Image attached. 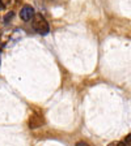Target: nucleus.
I'll list each match as a JSON object with an SVG mask.
<instances>
[{
  "label": "nucleus",
  "mask_w": 131,
  "mask_h": 146,
  "mask_svg": "<svg viewBox=\"0 0 131 146\" xmlns=\"http://www.w3.org/2000/svg\"><path fill=\"white\" fill-rule=\"evenodd\" d=\"M3 3H4V5H5V8L7 7H15V5H17L18 3H20V0H3Z\"/></svg>",
  "instance_id": "nucleus-4"
},
{
  "label": "nucleus",
  "mask_w": 131,
  "mask_h": 146,
  "mask_svg": "<svg viewBox=\"0 0 131 146\" xmlns=\"http://www.w3.org/2000/svg\"><path fill=\"white\" fill-rule=\"evenodd\" d=\"M45 124V119L43 115L41 112H33L29 117V128L32 129H36V128H40Z\"/></svg>",
  "instance_id": "nucleus-2"
},
{
  "label": "nucleus",
  "mask_w": 131,
  "mask_h": 146,
  "mask_svg": "<svg viewBox=\"0 0 131 146\" xmlns=\"http://www.w3.org/2000/svg\"><path fill=\"white\" fill-rule=\"evenodd\" d=\"M125 143H127V145H131V134H128V136L125 138Z\"/></svg>",
  "instance_id": "nucleus-6"
},
{
  "label": "nucleus",
  "mask_w": 131,
  "mask_h": 146,
  "mask_svg": "<svg viewBox=\"0 0 131 146\" xmlns=\"http://www.w3.org/2000/svg\"><path fill=\"white\" fill-rule=\"evenodd\" d=\"M4 8H5V5H4L3 0H0V11H1V9H4Z\"/></svg>",
  "instance_id": "nucleus-7"
},
{
  "label": "nucleus",
  "mask_w": 131,
  "mask_h": 146,
  "mask_svg": "<svg viewBox=\"0 0 131 146\" xmlns=\"http://www.w3.org/2000/svg\"><path fill=\"white\" fill-rule=\"evenodd\" d=\"M34 8L33 7H30V5H25V7H22V9L20 11V18H21L22 21H25V22H29V21H32L33 20V17H34Z\"/></svg>",
  "instance_id": "nucleus-3"
},
{
  "label": "nucleus",
  "mask_w": 131,
  "mask_h": 146,
  "mask_svg": "<svg viewBox=\"0 0 131 146\" xmlns=\"http://www.w3.org/2000/svg\"><path fill=\"white\" fill-rule=\"evenodd\" d=\"M13 16H15V12H13V11H9V12L5 15V17H4V24H8V22L13 18Z\"/></svg>",
  "instance_id": "nucleus-5"
},
{
  "label": "nucleus",
  "mask_w": 131,
  "mask_h": 146,
  "mask_svg": "<svg viewBox=\"0 0 131 146\" xmlns=\"http://www.w3.org/2000/svg\"><path fill=\"white\" fill-rule=\"evenodd\" d=\"M33 29L41 35H46L50 33V25L41 13H36L33 17Z\"/></svg>",
  "instance_id": "nucleus-1"
}]
</instances>
